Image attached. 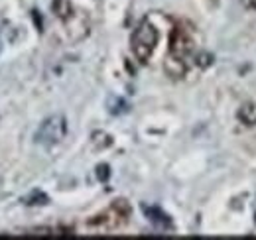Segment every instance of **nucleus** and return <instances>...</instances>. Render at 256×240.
Segmentation results:
<instances>
[{"label": "nucleus", "instance_id": "obj_1", "mask_svg": "<svg viewBox=\"0 0 256 240\" xmlns=\"http://www.w3.org/2000/svg\"><path fill=\"white\" fill-rule=\"evenodd\" d=\"M158 38L160 34L154 28V24H150L148 20H142L132 34V54L136 56V60H140L142 63L150 60V56L158 46Z\"/></svg>", "mask_w": 256, "mask_h": 240}, {"label": "nucleus", "instance_id": "obj_2", "mask_svg": "<svg viewBox=\"0 0 256 240\" xmlns=\"http://www.w3.org/2000/svg\"><path fill=\"white\" fill-rule=\"evenodd\" d=\"M67 134V120L62 114H54L50 118H46L40 128L36 130V144L52 148L56 144H60Z\"/></svg>", "mask_w": 256, "mask_h": 240}, {"label": "nucleus", "instance_id": "obj_3", "mask_svg": "<svg viewBox=\"0 0 256 240\" xmlns=\"http://www.w3.org/2000/svg\"><path fill=\"white\" fill-rule=\"evenodd\" d=\"M193 50L192 40L188 38V34L184 30H176L174 38H172V46H170V52H172V58L174 61H184Z\"/></svg>", "mask_w": 256, "mask_h": 240}, {"label": "nucleus", "instance_id": "obj_4", "mask_svg": "<svg viewBox=\"0 0 256 240\" xmlns=\"http://www.w3.org/2000/svg\"><path fill=\"white\" fill-rule=\"evenodd\" d=\"M238 120H240L242 124H248V126L256 124V102H246V104H242L240 110H238Z\"/></svg>", "mask_w": 256, "mask_h": 240}, {"label": "nucleus", "instance_id": "obj_5", "mask_svg": "<svg viewBox=\"0 0 256 240\" xmlns=\"http://www.w3.org/2000/svg\"><path fill=\"white\" fill-rule=\"evenodd\" d=\"M144 210H146V214H148V218L152 222L162 224V226H170V216L166 212H162L160 209H156V207H144Z\"/></svg>", "mask_w": 256, "mask_h": 240}, {"label": "nucleus", "instance_id": "obj_6", "mask_svg": "<svg viewBox=\"0 0 256 240\" xmlns=\"http://www.w3.org/2000/svg\"><path fill=\"white\" fill-rule=\"evenodd\" d=\"M126 110H128V104L122 98H110V102H108V112L120 114V112H126Z\"/></svg>", "mask_w": 256, "mask_h": 240}]
</instances>
